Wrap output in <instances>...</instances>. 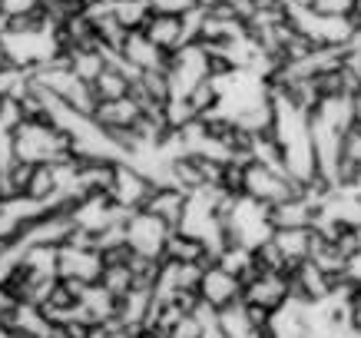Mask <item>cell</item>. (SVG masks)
<instances>
[{
	"mask_svg": "<svg viewBox=\"0 0 361 338\" xmlns=\"http://www.w3.org/2000/svg\"><path fill=\"white\" fill-rule=\"evenodd\" d=\"M153 189H156V183L142 173L140 166L130 163V159H116V179H113L110 193H106V196L113 199V206L140 212V209L149 203Z\"/></svg>",
	"mask_w": 361,
	"mask_h": 338,
	"instance_id": "cell-1",
	"label": "cell"
},
{
	"mask_svg": "<svg viewBox=\"0 0 361 338\" xmlns=\"http://www.w3.org/2000/svg\"><path fill=\"white\" fill-rule=\"evenodd\" d=\"M73 229H77V222H73L70 212L47 209L37 222H30V226L23 229L20 242L27 249H30V246H54V249H60V246H66V239L73 236Z\"/></svg>",
	"mask_w": 361,
	"mask_h": 338,
	"instance_id": "cell-2",
	"label": "cell"
},
{
	"mask_svg": "<svg viewBox=\"0 0 361 338\" xmlns=\"http://www.w3.org/2000/svg\"><path fill=\"white\" fill-rule=\"evenodd\" d=\"M169 226L163 219L149 216V212H133L130 222H126V242L133 246V252H142V255H156L163 259V246L169 239Z\"/></svg>",
	"mask_w": 361,
	"mask_h": 338,
	"instance_id": "cell-3",
	"label": "cell"
},
{
	"mask_svg": "<svg viewBox=\"0 0 361 338\" xmlns=\"http://www.w3.org/2000/svg\"><path fill=\"white\" fill-rule=\"evenodd\" d=\"M103 275V255L97 249H77V246H60L56 259V279H73V282H99Z\"/></svg>",
	"mask_w": 361,
	"mask_h": 338,
	"instance_id": "cell-4",
	"label": "cell"
},
{
	"mask_svg": "<svg viewBox=\"0 0 361 338\" xmlns=\"http://www.w3.org/2000/svg\"><path fill=\"white\" fill-rule=\"evenodd\" d=\"M288 298H292V282H288L285 272H262L242 289V302L262 306L269 312H279Z\"/></svg>",
	"mask_w": 361,
	"mask_h": 338,
	"instance_id": "cell-5",
	"label": "cell"
},
{
	"mask_svg": "<svg viewBox=\"0 0 361 338\" xmlns=\"http://www.w3.org/2000/svg\"><path fill=\"white\" fill-rule=\"evenodd\" d=\"M242 289L245 285L239 282V275L226 272L219 262L216 265H209L206 272H202V282H199V295H202V302H209L212 308H229L235 302H242Z\"/></svg>",
	"mask_w": 361,
	"mask_h": 338,
	"instance_id": "cell-6",
	"label": "cell"
},
{
	"mask_svg": "<svg viewBox=\"0 0 361 338\" xmlns=\"http://www.w3.org/2000/svg\"><path fill=\"white\" fill-rule=\"evenodd\" d=\"M186 209H189V193L176 189V186H156L149 203H146L140 212H149V216L163 219L169 229H179L183 219H186Z\"/></svg>",
	"mask_w": 361,
	"mask_h": 338,
	"instance_id": "cell-7",
	"label": "cell"
},
{
	"mask_svg": "<svg viewBox=\"0 0 361 338\" xmlns=\"http://www.w3.org/2000/svg\"><path fill=\"white\" fill-rule=\"evenodd\" d=\"M163 259L169 262H199V265H216V255H212V249H209L206 239H199V236H192V232L186 229H173L169 232V239H166L163 246Z\"/></svg>",
	"mask_w": 361,
	"mask_h": 338,
	"instance_id": "cell-8",
	"label": "cell"
},
{
	"mask_svg": "<svg viewBox=\"0 0 361 338\" xmlns=\"http://www.w3.org/2000/svg\"><path fill=\"white\" fill-rule=\"evenodd\" d=\"M318 212H322V209L305 203L302 193H298V196L285 199V203L269 206V226H272V229H312Z\"/></svg>",
	"mask_w": 361,
	"mask_h": 338,
	"instance_id": "cell-9",
	"label": "cell"
},
{
	"mask_svg": "<svg viewBox=\"0 0 361 338\" xmlns=\"http://www.w3.org/2000/svg\"><path fill=\"white\" fill-rule=\"evenodd\" d=\"M142 33H146L159 50H166V54L186 47V23H183L179 13H153V17L146 20V27H142Z\"/></svg>",
	"mask_w": 361,
	"mask_h": 338,
	"instance_id": "cell-10",
	"label": "cell"
},
{
	"mask_svg": "<svg viewBox=\"0 0 361 338\" xmlns=\"http://www.w3.org/2000/svg\"><path fill=\"white\" fill-rule=\"evenodd\" d=\"M140 116L142 113L133 97L106 99V103H97V109H93V123L99 130H126V126H136Z\"/></svg>",
	"mask_w": 361,
	"mask_h": 338,
	"instance_id": "cell-11",
	"label": "cell"
},
{
	"mask_svg": "<svg viewBox=\"0 0 361 338\" xmlns=\"http://www.w3.org/2000/svg\"><path fill=\"white\" fill-rule=\"evenodd\" d=\"M123 56H126L136 70H166V56L169 54L159 50L142 30H130L126 47H123Z\"/></svg>",
	"mask_w": 361,
	"mask_h": 338,
	"instance_id": "cell-12",
	"label": "cell"
},
{
	"mask_svg": "<svg viewBox=\"0 0 361 338\" xmlns=\"http://www.w3.org/2000/svg\"><path fill=\"white\" fill-rule=\"evenodd\" d=\"M361 176V123L355 120L341 136V163H338V186H351Z\"/></svg>",
	"mask_w": 361,
	"mask_h": 338,
	"instance_id": "cell-13",
	"label": "cell"
},
{
	"mask_svg": "<svg viewBox=\"0 0 361 338\" xmlns=\"http://www.w3.org/2000/svg\"><path fill=\"white\" fill-rule=\"evenodd\" d=\"M272 239H275V246L285 252L288 262H305V259H312L318 232L315 229H275Z\"/></svg>",
	"mask_w": 361,
	"mask_h": 338,
	"instance_id": "cell-14",
	"label": "cell"
},
{
	"mask_svg": "<svg viewBox=\"0 0 361 338\" xmlns=\"http://www.w3.org/2000/svg\"><path fill=\"white\" fill-rule=\"evenodd\" d=\"M93 97L99 99V103H106V99H123V97H130V90H133V80L126 77V73H120V70H103L93 83Z\"/></svg>",
	"mask_w": 361,
	"mask_h": 338,
	"instance_id": "cell-15",
	"label": "cell"
},
{
	"mask_svg": "<svg viewBox=\"0 0 361 338\" xmlns=\"http://www.w3.org/2000/svg\"><path fill=\"white\" fill-rule=\"evenodd\" d=\"M113 13L126 30H142L146 20L153 17V4L149 0H113Z\"/></svg>",
	"mask_w": 361,
	"mask_h": 338,
	"instance_id": "cell-16",
	"label": "cell"
},
{
	"mask_svg": "<svg viewBox=\"0 0 361 338\" xmlns=\"http://www.w3.org/2000/svg\"><path fill=\"white\" fill-rule=\"evenodd\" d=\"M106 70V60H103V47L99 50H73V60H70V73L83 83H93Z\"/></svg>",
	"mask_w": 361,
	"mask_h": 338,
	"instance_id": "cell-17",
	"label": "cell"
},
{
	"mask_svg": "<svg viewBox=\"0 0 361 338\" xmlns=\"http://www.w3.org/2000/svg\"><path fill=\"white\" fill-rule=\"evenodd\" d=\"M60 193V183H56V173L50 163H40L33 166V176H30V186H27V196L40 199V203H47V209H50V199Z\"/></svg>",
	"mask_w": 361,
	"mask_h": 338,
	"instance_id": "cell-18",
	"label": "cell"
},
{
	"mask_svg": "<svg viewBox=\"0 0 361 338\" xmlns=\"http://www.w3.org/2000/svg\"><path fill=\"white\" fill-rule=\"evenodd\" d=\"M99 285L113 295V298H123L136 289V275H133L130 265H103V275H99Z\"/></svg>",
	"mask_w": 361,
	"mask_h": 338,
	"instance_id": "cell-19",
	"label": "cell"
},
{
	"mask_svg": "<svg viewBox=\"0 0 361 338\" xmlns=\"http://www.w3.org/2000/svg\"><path fill=\"white\" fill-rule=\"evenodd\" d=\"M196 120H199V113L192 109V103H189L186 97H173L169 103H166V126H169V130L179 133Z\"/></svg>",
	"mask_w": 361,
	"mask_h": 338,
	"instance_id": "cell-20",
	"label": "cell"
},
{
	"mask_svg": "<svg viewBox=\"0 0 361 338\" xmlns=\"http://www.w3.org/2000/svg\"><path fill=\"white\" fill-rule=\"evenodd\" d=\"M358 0H312V11L322 17H351Z\"/></svg>",
	"mask_w": 361,
	"mask_h": 338,
	"instance_id": "cell-21",
	"label": "cell"
},
{
	"mask_svg": "<svg viewBox=\"0 0 361 338\" xmlns=\"http://www.w3.org/2000/svg\"><path fill=\"white\" fill-rule=\"evenodd\" d=\"M20 123H27V120H23V107H20V99H17V97H7L4 103H0V126L13 133L17 126H20Z\"/></svg>",
	"mask_w": 361,
	"mask_h": 338,
	"instance_id": "cell-22",
	"label": "cell"
},
{
	"mask_svg": "<svg viewBox=\"0 0 361 338\" xmlns=\"http://www.w3.org/2000/svg\"><path fill=\"white\" fill-rule=\"evenodd\" d=\"M169 338H202V322H199L196 315H183L173 325Z\"/></svg>",
	"mask_w": 361,
	"mask_h": 338,
	"instance_id": "cell-23",
	"label": "cell"
},
{
	"mask_svg": "<svg viewBox=\"0 0 361 338\" xmlns=\"http://www.w3.org/2000/svg\"><path fill=\"white\" fill-rule=\"evenodd\" d=\"M13 159H17V150H13V133L0 126V169H7Z\"/></svg>",
	"mask_w": 361,
	"mask_h": 338,
	"instance_id": "cell-24",
	"label": "cell"
},
{
	"mask_svg": "<svg viewBox=\"0 0 361 338\" xmlns=\"http://www.w3.org/2000/svg\"><path fill=\"white\" fill-rule=\"evenodd\" d=\"M0 66H11V54H7V40L0 33Z\"/></svg>",
	"mask_w": 361,
	"mask_h": 338,
	"instance_id": "cell-25",
	"label": "cell"
},
{
	"mask_svg": "<svg viewBox=\"0 0 361 338\" xmlns=\"http://www.w3.org/2000/svg\"><path fill=\"white\" fill-rule=\"evenodd\" d=\"M50 338H70V335H66L63 328H56V332H54V335H50Z\"/></svg>",
	"mask_w": 361,
	"mask_h": 338,
	"instance_id": "cell-26",
	"label": "cell"
},
{
	"mask_svg": "<svg viewBox=\"0 0 361 338\" xmlns=\"http://www.w3.org/2000/svg\"><path fill=\"white\" fill-rule=\"evenodd\" d=\"M0 103H4V99H0Z\"/></svg>",
	"mask_w": 361,
	"mask_h": 338,
	"instance_id": "cell-27",
	"label": "cell"
}]
</instances>
